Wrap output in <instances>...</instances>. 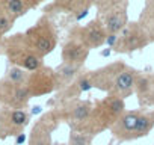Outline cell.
Listing matches in <instances>:
<instances>
[{"instance_id":"6da1fadb","label":"cell","mask_w":154,"mask_h":145,"mask_svg":"<svg viewBox=\"0 0 154 145\" xmlns=\"http://www.w3.org/2000/svg\"><path fill=\"white\" fill-rule=\"evenodd\" d=\"M124 112H125V100L121 97L106 95L104 98L95 100L91 118L82 133L97 136L104 130H110V127L118 121V118Z\"/></svg>"},{"instance_id":"7a4b0ae2","label":"cell","mask_w":154,"mask_h":145,"mask_svg":"<svg viewBox=\"0 0 154 145\" xmlns=\"http://www.w3.org/2000/svg\"><path fill=\"white\" fill-rule=\"evenodd\" d=\"M2 47L11 65L20 66L30 72L44 66V57L39 56L32 47L26 33H17L5 38L2 41Z\"/></svg>"},{"instance_id":"3957f363","label":"cell","mask_w":154,"mask_h":145,"mask_svg":"<svg viewBox=\"0 0 154 145\" xmlns=\"http://www.w3.org/2000/svg\"><path fill=\"white\" fill-rule=\"evenodd\" d=\"M53 109L57 110L62 122L68 124L69 130L83 131V128L88 124V121L91 118V113L94 110V101L75 98V100L59 103Z\"/></svg>"},{"instance_id":"277c9868","label":"cell","mask_w":154,"mask_h":145,"mask_svg":"<svg viewBox=\"0 0 154 145\" xmlns=\"http://www.w3.org/2000/svg\"><path fill=\"white\" fill-rule=\"evenodd\" d=\"M152 41H154L152 36L142 26L140 21H131L118 33L116 42H115V45L112 48L116 53L130 54V53H134L137 50L145 48Z\"/></svg>"},{"instance_id":"5b68a950","label":"cell","mask_w":154,"mask_h":145,"mask_svg":"<svg viewBox=\"0 0 154 145\" xmlns=\"http://www.w3.org/2000/svg\"><path fill=\"white\" fill-rule=\"evenodd\" d=\"M24 33H26L29 42L32 44V47L42 57L50 54L57 45V33H56L54 24L50 21V18L47 15L41 17L36 21V24L29 27Z\"/></svg>"},{"instance_id":"8992f818","label":"cell","mask_w":154,"mask_h":145,"mask_svg":"<svg viewBox=\"0 0 154 145\" xmlns=\"http://www.w3.org/2000/svg\"><path fill=\"white\" fill-rule=\"evenodd\" d=\"M98 9V18L101 20L107 35H118L128 21V0H109Z\"/></svg>"},{"instance_id":"52a82bcc","label":"cell","mask_w":154,"mask_h":145,"mask_svg":"<svg viewBox=\"0 0 154 145\" xmlns=\"http://www.w3.org/2000/svg\"><path fill=\"white\" fill-rule=\"evenodd\" d=\"M30 115L26 109L0 107V137L21 134L30 122Z\"/></svg>"},{"instance_id":"ba28073f","label":"cell","mask_w":154,"mask_h":145,"mask_svg":"<svg viewBox=\"0 0 154 145\" xmlns=\"http://www.w3.org/2000/svg\"><path fill=\"white\" fill-rule=\"evenodd\" d=\"M62 119L56 109L45 112L32 127L29 134V145H53L51 134L60 125Z\"/></svg>"},{"instance_id":"9c48e42d","label":"cell","mask_w":154,"mask_h":145,"mask_svg":"<svg viewBox=\"0 0 154 145\" xmlns=\"http://www.w3.org/2000/svg\"><path fill=\"white\" fill-rule=\"evenodd\" d=\"M26 86L29 88L32 97H42L59 91V83H57L54 68L44 65L39 69L32 71Z\"/></svg>"},{"instance_id":"30bf717a","label":"cell","mask_w":154,"mask_h":145,"mask_svg":"<svg viewBox=\"0 0 154 145\" xmlns=\"http://www.w3.org/2000/svg\"><path fill=\"white\" fill-rule=\"evenodd\" d=\"M69 38L79 39L80 42H83L89 50L92 48H100L101 45L106 44L107 39V32L101 23V20L97 17L94 20H91L88 24L85 26H77L69 32Z\"/></svg>"},{"instance_id":"8fae6325","label":"cell","mask_w":154,"mask_h":145,"mask_svg":"<svg viewBox=\"0 0 154 145\" xmlns=\"http://www.w3.org/2000/svg\"><path fill=\"white\" fill-rule=\"evenodd\" d=\"M32 95L26 85H14L0 80V106L11 109H26Z\"/></svg>"},{"instance_id":"7c38bea8","label":"cell","mask_w":154,"mask_h":145,"mask_svg":"<svg viewBox=\"0 0 154 145\" xmlns=\"http://www.w3.org/2000/svg\"><path fill=\"white\" fill-rule=\"evenodd\" d=\"M140 113H142V109L125 110L118 118V121L110 127V130H109L112 133L113 139H116L119 143L121 142H130V140H133Z\"/></svg>"},{"instance_id":"4fadbf2b","label":"cell","mask_w":154,"mask_h":145,"mask_svg":"<svg viewBox=\"0 0 154 145\" xmlns=\"http://www.w3.org/2000/svg\"><path fill=\"white\" fill-rule=\"evenodd\" d=\"M127 63L122 62V60H115V62H110V63H107V65H104V66H101L95 71H89L94 88L98 89V91H103L106 94H110L116 76L119 74L121 69Z\"/></svg>"},{"instance_id":"5bb4252c","label":"cell","mask_w":154,"mask_h":145,"mask_svg":"<svg viewBox=\"0 0 154 145\" xmlns=\"http://www.w3.org/2000/svg\"><path fill=\"white\" fill-rule=\"evenodd\" d=\"M140 72L130 66V65H125L121 72L116 76L115 82H113V86H112V91L110 94L107 95H116V97H121V98H127L128 95L134 94V88H136V82H137V77H139Z\"/></svg>"},{"instance_id":"9a60e30c","label":"cell","mask_w":154,"mask_h":145,"mask_svg":"<svg viewBox=\"0 0 154 145\" xmlns=\"http://www.w3.org/2000/svg\"><path fill=\"white\" fill-rule=\"evenodd\" d=\"M89 48L80 42L79 39L74 38H68L65 41V44L62 45V62H68V63H75V65H85L88 56H89Z\"/></svg>"},{"instance_id":"2e32d148","label":"cell","mask_w":154,"mask_h":145,"mask_svg":"<svg viewBox=\"0 0 154 145\" xmlns=\"http://www.w3.org/2000/svg\"><path fill=\"white\" fill-rule=\"evenodd\" d=\"M134 94L137 97L139 106L146 109H154V74H142L139 76L134 88Z\"/></svg>"},{"instance_id":"e0dca14e","label":"cell","mask_w":154,"mask_h":145,"mask_svg":"<svg viewBox=\"0 0 154 145\" xmlns=\"http://www.w3.org/2000/svg\"><path fill=\"white\" fill-rule=\"evenodd\" d=\"M56 71V77H57V83H59V91L68 88L77 77H80L85 72V65H75V63H68V62H62L60 65H57L54 68Z\"/></svg>"},{"instance_id":"ac0fdd59","label":"cell","mask_w":154,"mask_h":145,"mask_svg":"<svg viewBox=\"0 0 154 145\" xmlns=\"http://www.w3.org/2000/svg\"><path fill=\"white\" fill-rule=\"evenodd\" d=\"M94 0H54L53 6L59 8L63 12H68L75 17V20H82L88 15Z\"/></svg>"},{"instance_id":"d6986e66","label":"cell","mask_w":154,"mask_h":145,"mask_svg":"<svg viewBox=\"0 0 154 145\" xmlns=\"http://www.w3.org/2000/svg\"><path fill=\"white\" fill-rule=\"evenodd\" d=\"M152 128H154V109H152V110H145V109H142V113H140V116H139V121H137V127H136L133 140L148 136Z\"/></svg>"},{"instance_id":"ffe728a7","label":"cell","mask_w":154,"mask_h":145,"mask_svg":"<svg viewBox=\"0 0 154 145\" xmlns=\"http://www.w3.org/2000/svg\"><path fill=\"white\" fill-rule=\"evenodd\" d=\"M0 8L9 17H12L14 20L26 15V12L29 11V6L26 5L24 0H9V2H3V3H0Z\"/></svg>"},{"instance_id":"44dd1931","label":"cell","mask_w":154,"mask_h":145,"mask_svg":"<svg viewBox=\"0 0 154 145\" xmlns=\"http://www.w3.org/2000/svg\"><path fill=\"white\" fill-rule=\"evenodd\" d=\"M29 76H30V71H26V69L15 66V65H11V66H8L3 79L9 83H14V85H26L29 80Z\"/></svg>"},{"instance_id":"7402d4cb","label":"cell","mask_w":154,"mask_h":145,"mask_svg":"<svg viewBox=\"0 0 154 145\" xmlns=\"http://www.w3.org/2000/svg\"><path fill=\"white\" fill-rule=\"evenodd\" d=\"M95 136L88 134V133H82V131H75V130H69V136H68V145H92Z\"/></svg>"},{"instance_id":"603a6c76","label":"cell","mask_w":154,"mask_h":145,"mask_svg":"<svg viewBox=\"0 0 154 145\" xmlns=\"http://www.w3.org/2000/svg\"><path fill=\"white\" fill-rule=\"evenodd\" d=\"M15 20L12 17H9L2 8H0V36H5L14 26Z\"/></svg>"},{"instance_id":"cb8c5ba5","label":"cell","mask_w":154,"mask_h":145,"mask_svg":"<svg viewBox=\"0 0 154 145\" xmlns=\"http://www.w3.org/2000/svg\"><path fill=\"white\" fill-rule=\"evenodd\" d=\"M24 2H26V5L29 6V9H33V8L39 6L44 0H24Z\"/></svg>"},{"instance_id":"d4e9b609","label":"cell","mask_w":154,"mask_h":145,"mask_svg":"<svg viewBox=\"0 0 154 145\" xmlns=\"http://www.w3.org/2000/svg\"><path fill=\"white\" fill-rule=\"evenodd\" d=\"M24 140H26V134H24V133H21V134L15 136V145H21Z\"/></svg>"},{"instance_id":"484cf974","label":"cell","mask_w":154,"mask_h":145,"mask_svg":"<svg viewBox=\"0 0 154 145\" xmlns=\"http://www.w3.org/2000/svg\"><path fill=\"white\" fill-rule=\"evenodd\" d=\"M39 112H41V107L39 106H35L33 110H32V113H39Z\"/></svg>"},{"instance_id":"4316f807","label":"cell","mask_w":154,"mask_h":145,"mask_svg":"<svg viewBox=\"0 0 154 145\" xmlns=\"http://www.w3.org/2000/svg\"><path fill=\"white\" fill-rule=\"evenodd\" d=\"M110 51H112V50H104V51H101V54H103V56H109Z\"/></svg>"},{"instance_id":"83f0119b","label":"cell","mask_w":154,"mask_h":145,"mask_svg":"<svg viewBox=\"0 0 154 145\" xmlns=\"http://www.w3.org/2000/svg\"><path fill=\"white\" fill-rule=\"evenodd\" d=\"M53 145H68V143H53Z\"/></svg>"},{"instance_id":"f1b7e54d","label":"cell","mask_w":154,"mask_h":145,"mask_svg":"<svg viewBox=\"0 0 154 145\" xmlns=\"http://www.w3.org/2000/svg\"><path fill=\"white\" fill-rule=\"evenodd\" d=\"M3 2H9V0H2V3H3Z\"/></svg>"}]
</instances>
